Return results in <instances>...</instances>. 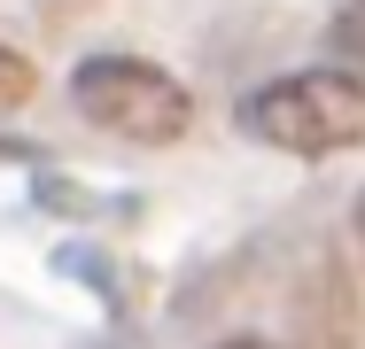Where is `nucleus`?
<instances>
[{"label": "nucleus", "instance_id": "7ed1b4c3", "mask_svg": "<svg viewBox=\"0 0 365 349\" xmlns=\"http://www.w3.org/2000/svg\"><path fill=\"white\" fill-rule=\"evenodd\" d=\"M31 93H39V70L24 63L16 47H0V109H24Z\"/></svg>", "mask_w": 365, "mask_h": 349}, {"label": "nucleus", "instance_id": "f03ea898", "mask_svg": "<svg viewBox=\"0 0 365 349\" xmlns=\"http://www.w3.org/2000/svg\"><path fill=\"white\" fill-rule=\"evenodd\" d=\"M71 101L86 125L117 140H140V147H163L195 125V93L171 78V70L140 63V55H86L71 70Z\"/></svg>", "mask_w": 365, "mask_h": 349}, {"label": "nucleus", "instance_id": "20e7f679", "mask_svg": "<svg viewBox=\"0 0 365 349\" xmlns=\"http://www.w3.org/2000/svg\"><path fill=\"white\" fill-rule=\"evenodd\" d=\"M342 55H350V63H358V78H365V8L342 24Z\"/></svg>", "mask_w": 365, "mask_h": 349}, {"label": "nucleus", "instance_id": "f257e3e1", "mask_svg": "<svg viewBox=\"0 0 365 349\" xmlns=\"http://www.w3.org/2000/svg\"><path fill=\"white\" fill-rule=\"evenodd\" d=\"M241 132L280 155H342L365 147V78L350 70H288L241 101Z\"/></svg>", "mask_w": 365, "mask_h": 349}, {"label": "nucleus", "instance_id": "39448f33", "mask_svg": "<svg viewBox=\"0 0 365 349\" xmlns=\"http://www.w3.org/2000/svg\"><path fill=\"white\" fill-rule=\"evenodd\" d=\"M218 349H272V342H218Z\"/></svg>", "mask_w": 365, "mask_h": 349}]
</instances>
